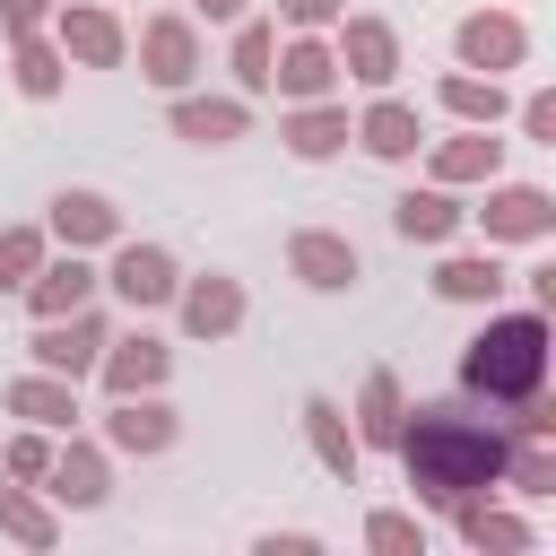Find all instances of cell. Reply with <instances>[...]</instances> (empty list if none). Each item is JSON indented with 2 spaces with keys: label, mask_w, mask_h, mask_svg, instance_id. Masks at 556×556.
I'll return each mask as SVG.
<instances>
[{
  "label": "cell",
  "mask_w": 556,
  "mask_h": 556,
  "mask_svg": "<svg viewBox=\"0 0 556 556\" xmlns=\"http://www.w3.org/2000/svg\"><path fill=\"white\" fill-rule=\"evenodd\" d=\"M104 434H113L122 452H165V443H174V408H156V400H139V391H130V400L104 417Z\"/></svg>",
  "instance_id": "17"
},
{
  "label": "cell",
  "mask_w": 556,
  "mask_h": 556,
  "mask_svg": "<svg viewBox=\"0 0 556 556\" xmlns=\"http://www.w3.org/2000/svg\"><path fill=\"white\" fill-rule=\"evenodd\" d=\"M269 61H278V52H269V26H261V17H243V26H235V78H243V96H261V87H269Z\"/></svg>",
  "instance_id": "28"
},
{
  "label": "cell",
  "mask_w": 556,
  "mask_h": 556,
  "mask_svg": "<svg viewBox=\"0 0 556 556\" xmlns=\"http://www.w3.org/2000/svg\"><path fill=\"white\" fill-rule=\"evenodd\" d=\"M521 52H530L521 17H504V9H478V17H460V61H469V70H486V78H495V70H513Z\"/></svg>",
  "instance_id": "5"
},
{
  "label": "cell",
  "mask_w": 556,
  "mask_h": 556,
  "mask_svg": "<svg viewBox=\"0 0 556 556\" xmlns=\"http://www.w3.org/2000/svg\"><path fill=\"white\" fill-rule=\"evenodd\" d=\"M278 9H287V17H295V26H330V17H339V9H348V0H278Z\"/></svg>",
  "instance_id": "38"
},
{
  "label": "cell",
  "mask_w": 556,
  "mask_h": 556,
  "mask_svg": "<svg viewBox=\"0 0 556 556\" xmlns=\"http://www.w3.org/2000/svg\"><path fill=\"white\" fill-rule=\"evenodd\" d=\"M0 530H9L17 547H35V556H43L52 539H61V521H52V513H43V504H35L26 486H0Z\"/></svg>",
  "instance_id": "26"
},
{
  "label": "cell",
  "mask_w": 556,
  "mask_h": 556,
  "mask_svg": "<svg viewBox=\"0 0 556 556\" xmlns=\"http://www.w3.org/2000/svg\"><path fill=\"white\" fill-rule=\"evenodd\" d=\"M191 70H200V35H191V17H148V26H139V78L182 87Z\"/></svg>",
  "instance_id": "4"
},
{
  "label": "cell",
  "mask_w": 556,
  "mask_h": 556,
  "mask_svg": "<svg viewBox=\"0 0 556 556\" xmlns=\"http://www.w3.org/2000/svg\"><path fill=\"white\" fill-rule=\"evenodd\" d=\"M200 17H243V0H200Z\"/></svg>",
  "instance_id": "39"
},
{
  "label": "cell",
  "mask_w": 556,
  "mask_h": 556,
  "mask_svg": "<svg viewBox=\"0 0 556 556\" xmlns=\"http://www.w3.org/2000/svg\"><path fill=\"white\" fill-rule=\"evenodd\" d=\"M443 104H452L460 122H486V130L504 122V87H495V78H443Z\"/></svg>",
  "instance_id": "30"
},
{
  "label": "cell",
  "mask_w": 556,
  "mask_h": 556,
  "mask_svg": "<svg viewBox=\"0 0 556 556\" xmlns=\"http://www.w3.org/2000/svg\"><path fill=\"white\" fill-rule=\"evenodd\" d=\"M61 52H78L87 70H113L122 61V17L113 9H70L61 17Z\"/></svg>",
  "instance_id": "14"
},
{
  "label": "cell",
  "mask_w": 556,
  "mask_h": 556,
  "mask_svg": "<svg viewBox=\"0 0 556 556\" xmlns=\"http://www.w3.org/2000/svg\"><path fill=\"white\" fill-rule=\"evenodd\" d=\"M269 87H278V96H295V104H313V96H330V87H339V52L304 26V35L287 43V61L269 70Z\"/></svg>",
  "instance_id": "7"
},
{
  "label": "cell",
  "mask_w": 556,
  "mask_h": 556,
  "mask_svg": "<svg viewBox=\"0 0 556 556\" xmlns=\"http://www.w3.org/2000/svg\"><path fill=\"white\" fill-rule=\"evenodd\" d=\"M556 226V200L539 191V182H504L495 200H486V235H504V243H539Z\"/></svg>",
  "instance_id": "9"
},
{
  "label": "cell",
  "mask_w": 556,
  "mask_h": 556,
  "mask_svg": "<svg viewBox=\"0 0 556 556\" xmlns=\"http://www.w3.org/2000/svg\"><path fill=\"white\" fill-rule=\"evenodd\" d=\"M43 469H52V443L43 434H17L9 443V478H43Z\"/></svg>",
  "instance_id": "35"
},
{
  "label": "cell",
  "mask_w": 556,
  "mask_h": 556,
  "mask_svg": "<svg viewBox=\"0 0 556 556\" xmlns=\"http://www.w3.org/2000/svg\"><path fill=\"white\" fill-rule=\"evenodd\" d=\"M287 261H295V278H304V287H356V243H348V235L304 226V235L287 243Z\"/></svg>",
  "instance_id": "11"
},
{
  "label": "cell",
  "mask_w": 556,
  "mask_h": 556,
  "mask_svg": "<svg viewBox=\"0 0 556 556\" xmlns=\"http://www.w3.org/2000/svg\"><path fill=\"white\" fill-rule=\"evenodd\" d=\"M400 460H408V486L426 495V504H452V495H478V486H495L504 478V434L495 426H478V417H452V408H417V426L400 417Z\"/></svg>",
  "instance_id": "1"
},
{
  "label": "cell",
  "mask_w": 556,
  "mask_h": 556,
  "mask_svg": "<svg viewBox=\"0 0 556 556\" xmlns=\"http://www.w3.org/2000/svg\"><path fill=\"white\" fill-rule=\"evenodd\" d=\"M96 365H104V382H113V400H130V391H156L174 356H165L156 339H122V348H113V356H96Z\"/></svg>",
  "instance_id": "16"
},
{
  "label": "cell",
  "mask_w": 556,
  "mask_h": 556,
  "mask_svg": "<svg viewBox=\"0 0 556 556\" xmlns=\"http://www.w3.org/2000/svg\"><path fill=\"white\" fill-rule=\"evenodd\" d=\"M339 70L365 78V87H391V78H400V35H391L382 17H348V35H339Z\"/></svg>",
  "instance_id": "6"
},
{
  "label": "cell",
  "mask_w": 556,
  "mask_h": 556,
  "mask_svg": "<svg viewBox=\"0 0 556 556\" xmlns=\"http://www.w3.org/2000/svg\"><path fill=\"white\" fill-rule=\"evenodd\" d=\"M87 287H96V269L70 252V261H52V269H35V278H26V304H35V321H52V313H78V304H87Z\"/></svg>",
  "instance_id": "15"
},
{
  "label": "cell",
  "mask_w": 556,
  "mask_h": 556,
  "mask_svg": "<svg viewBox=\"0 0 556 556\" xmlns=\"http://www.w3.org/2000/svg\"><path fill=\"white\" fill-rule=\"evenodd\" d=\"M521 130H530V139H547V148H556V96H530V104H521Z\"/></svg>",
  "instance_id": "36"
},
{
  "label": "cell",
  "mask_w": 556,
  "mask_h": 556,
  "mask_svg": "<svg viewBox=\"0 0 556 556\" xmlns=\"http://www.w3.org/2000/svg\"><path fill=\"white\" fill-rule=\"evenodd\" d=\"M452 513H460V539H469V547H530V530H521L513 513H486L478 495H452Z\"/></svg>",
  "instance_id": "27"
},
{
  "label": "cell",
  "mask_w": 556,
  "mask_h": 556,
  "mask_svg": "<svg viewBox=\"0 0 556 556\" xmlns=\"http://www.w3.org/2000/svg\"><path fill=\"white\" fill-rule=\"evenodd\" d=\"M104 287L139 313V304H165L182 278H174V252H156V243H122V261H113V278H104Z\"/></svg>",
  "instance_id": "8"
},
{
  "label": "cell",
  "mask_w": 556,
  "mask_h": 556,
  "mask_svg": "<svg viewBox=\"0 0 556 556\" xmlns=\"http://www.w3.org/2000/svg\"><path fill=\"white\" fill-rule=\"evenodd\" d=\"M52 235H61L70 252H78V243H113V235H122V208H113L104 191H61V200H52Z\"/></svg>",
  "instance_id": "12"
},
{
  "label": "cell",
  "mask_w": 556,
  "mask_h": 556,
  "mask_svg": "<svg viewBox=\"0 0 556 556\" xmlns=\"http://www.w3.org/2000/svg\"><path fill=\"white\" fill-rule=\"evenodd\" d=\"M235 321H243V287L235 278H191L182 287V330L191 339H226Z\"/></svg>",
  "instance_id": "13"
},
{
  "label": "cell",
  "mask_w": 556,
  "mask_h": 556,
  "mask_svg": "<svg viewBox=\"0 0 556 556\" xmlns=\"http://www.w3.org/2000/svg\"><path fill=\"white\" fill-rule=\"evenodd\" d=\"M504 478H513L521 495H547V486H556V460H547L539 443H521V452H504Z\"/></svg>",
  "instance_id": "34"
},
{
  "label": "cell",
  "mask_w": 556,
  "mask_h": 556,
  "mask_svg": "<svg viewBox=\"0 0 556 556\" xmlns=\"http://www.w3.org/2000/svg\"><path fill=\"white\" fill-rule=\"evenodd\" d=\"M356 139H365L374 156H417V113H408L400 96H382V104L356 122Z\"/></svg>",
  "instance_id": "25"
},
{
  "label": "cell",
  "mask_w": 556,
  "mask_h": 556,
  "mask_svg": "<svg viewBox=\"0 0 556 556\" xmlns=\"http://www.w3.org/2000/svg\"><path fill=\"white\" fill-rule=\"evenodd\" d=\"M495 165H504V139H486V130L443 139V148H434V182H486Z\"/></svg>",
  "instance_id": "21"
},
{
  "label": "cell",
  "mask_w": 556,
  "mask_h": 556,
  "mask_svg": "<svg viewBox=\"0 0 556 556\" xmlns=\"http://www.w3.org/2000/svg\"><path fill=\"white\" fill-rule=\"evenodd\" d=\"M460 382L486 391V400H530L547 382V313H504L469 339L460 356Z\"/></svg>",
  "instance_id": "2"
},
{
  "label": "cell",
  "mask_w": 556,
  "mask_h": 556,
  "mask_svg": "<svg viewBox=\"0 0 556 556\" xmlns=\"http://www.w3.org/2000/svg\"><path fill=\"white\" fill-rule=\"evenodd\" d=\"M304 434H313V452H321V469L356 486V434H348V417H339L330 400H304Z\"/></svg>",
  "instance_id": "20"
},
{
  "label": "cell",
  "mask_w": 556,
  "mask_h": 556,
  "mask_svg": "<svg viewBox=\"0 0 556 556\" xmlns=\"http://www.w3.org/2000/svg\"><path fill=\"white\" fill-rule=\"evenodd\" d=\"M434 295H452V304H495V295H504V269H495V252H486V261H478V252L443 261V269H434Z\"/></svg>",
  "instance_id": "22"
},
{
  "label": "cell",
  "mask_w": 556,
  "mask_h": 556,
  "mask_svg": "<svg viewBox=\"0 0 556 556\" xmlns=\"http://www.w3.org/2000/svg\"><path fill=\"white\" fill-rule=\"evenodd\" d=\"M400 417H408V408H400V382H391V374H374V382H365V443H391V434H400Z\"/></svg>",
  "instance_id": "31"
},
{
  "label": "cell",
  "mask_w": 556,
  "mask_h": 556,
  "mask_svg": "<svg viewBox=\"0 0 556 556\" xmlns=\"http://www.w3.org/2000/svg\"><path fill=\"white\" fill-rule=\"evenodd\" d=\"M174 130L200 139V148H217V139H243L252 130V104L243 96H174Z\"/></svg>",
  "instance_id": "10"
},
{
  "label": "cell",
  "mask_w": 556,
  "mask_h": 556,
  "mask_svg": "<svg viewBox=\"0 0 556 556\" xmlns=\"http://www.w3.org/2000/svg\"><path fill=\"white\" fill-rule=\"evenodd\" d=\"M365 547H382V556H426V530H417L408 513H374V521H365Z\"/></svg>",
  "instance_id": "33"
},
{
  "label": "cell",
  "mask_w": 556,
  "mask_h": 556,
  "mask_svg": "<svg viewBox=\"0 0 556 556\" xmlns=\"http://www.w3.org/2000/svg\"><path fill=\"white\" fill-rule=\"evenodd\" d=\"M35 269H43V235L35 226H9L0 235V287H26Z\"/></svg>",
  "instance_id": "32"
},
{
  "label": "cell",
  "mask_w": 556,
  "mask_h": 556,
  "mask_svg": "<svg viewBox=\"0 0 556 556\" xmlns=\"http://www.w3.org/2000/svg\"><path fill=\"white\" fill-rule=\"evenodd\" d=\"M96 348H104V321L78 304V313H52L43 330H35V365L43 374H61V382H78L87 365H96Z\"/></svg>",
  "instance_id": "3"
},
{
  "label": "cell",
  "mask_w": 556,
  "mask_h": 556,
  "mask_svg": "<svg viewBox=\"0 0 556 556\" xmlns=\"http://www.w3.org/2000/svg\"><path fill=\"white\" fill-rule=\"evenodd\" d=\"M278 139H287L295 156H330V148H348L356 130H348V113H339V104H321V96H313L304 113H287V130H278Z\"/></svg>",
  "instance_id": "18"
},
{
  "label": "cell",
  "mask_w": 556,
  "mask_h": 556,
  "mask_svg": "<svg viewBox=\"0 0 556 556\" xmlns=\"http://www.w3.org/2000/svg\"><path fill=\"white\" fill-rule=\"evenodd\" d=\"M9 408H17V417H35V426H70V417H78L70 382H61V374H43V365H35L26 382H9Z\"/></svg>",
  "instance_id": "23"
},
{
  "label": "cell",
  "mask_w": 556,
  "mask_h": 556,
  "mask_svg": "<svg viewBox=\"0 0 556 556\" xmlns=\"http://www.w3.org/2000/svg\"><path fill=\"white\" fill-rule=\"evenodd\" d=\"M43 478H52V495H61V504H104V452H96V443H70Z\"/></svg>",
  "instance_id": "24"
},
{
  "label": "cell",
  "mask_w": 556,
  "mask_h": 556,
  "mask_svg": "<svg viewBox=\"0 0 556 556\" xmlns=\"http://www.w3.org/2000/svg\"><path fill=\"white\" fill-rule=\"evenodd\" d=\"M61 43H35V35H17V87L26 96H61Z\"/></svg>",
  "instance_id": "29"
},
{
  "label": "cell",
  "mask_w": 556,
  "mask_h": 556,
  "mask_svg": "<svg viewBox=\"0 0 556 556\" xmlns=\"http://www.w3.org/2000/svg\"><path fill=\"white\" fill-rule=\"evenodd\" d=\"M391 226H400L408 243H443V235H460V208H452L443 191H400V200H391Z\"/></svg>",
  "instance_id": "19"
},
{
  "label": "cell",
  "mask_w": 556,
  "mask_h": 556,
  "mask_svg": "<svg viewBox=\"0 0 556 556\" xmlns=\"http://www.w3.org/2000/svg\"><path fill=\"white\" fill-rule=\"evenodd\" d=\"M0 17H9V35H35L52 17V0H0Z\"/></svg>",
  "instance_id": "37"
}]
</instances>
